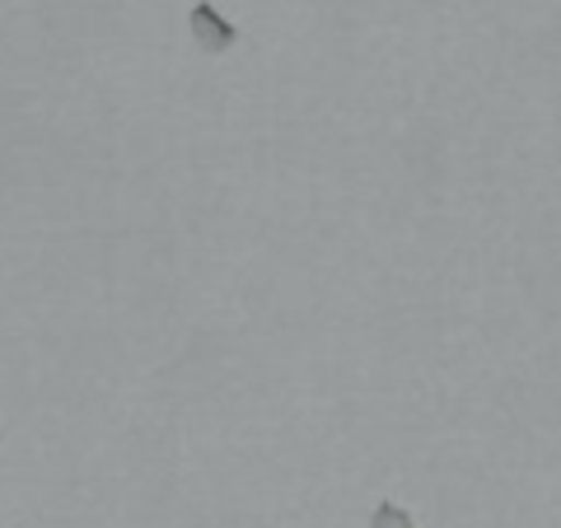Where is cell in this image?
Wrapping results in <instances>:
<instances>
[{"instance_id": "obj_1", "label": "cell", "mask_w": 561, "mask_h": 528, "mask_svg": "<svg viewBox=\"0 0 561 528\" xmlns=\"http://www.w3.org/2000/svg\"><path fill=\"white\" fill-rule=\"evenodd\" d=\"M187 33H192V43H197L202 51H230L239 43V28L225 20L210 0H197V5L187 10Z\"/></svg>"}, {"instance_id": "obj_2", "label": "cell", "mask_w": 561, "mask_h": 528, "mask_svg": "<svg viewBox=\"0 0 561 528\" xmlns=\"http://www.w3.org/2000/svg\"><path fill=\"white\" fill-rule=\"evenodd\" d=\"M370 528H416L412 524V515L402 505H393V501H379V509L370 515Z\"/></svg>"}]
</instances>
